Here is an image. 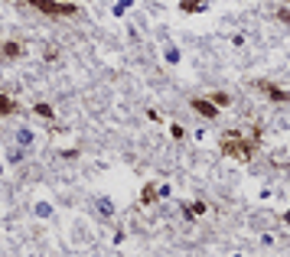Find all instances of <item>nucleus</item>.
Here are the masks:
<instances>
[{"mask_svg":"<svg viewBox=\"0 0 290 257\" xmlns=\"http://www.w3.org/2000/svg\"><path fill=\"white\" fill-rule=\"evenodd\" d=\"M180 7H183V13H193V10H202V0H183Z\"/></svg>","mask_w":290,"mask_h":257,"instance_id":"obj_9","label":"nucleus"},{"mask_svg":"<svg viewBox=\"0 0 290 257\" xmlns=\"http://www.w3.org/2000/svg\"><path fill=\"white\" fill-rule=\"evenodd\" d=\"M36 114H43V117H52V114H55V111H52V108H49V104H36Z\"/></svg>","mask_w":290,"mask_h":257,"instance_id":"obj_11","label":"nucleus"},{"mask_svg":"<svg viewBox=\"0 0 290 257\" xmlns=\"http://www.w3.org/2000/svg\"><path fill=\"white\" fill-rule=\"evenodd\" d=\"M189 108L196 111V114H202L205 121H215V117H219V108H215L209 98H193V101H189Z\"/></svg>","mask_w":290,"mask_h":257,"instance_id":"obj_4","label":"nucleus"},{"mask_svg":"<svg viewBox=\"0 0 290 257\" xmlns=\"http://www.w3.org/2000/svg\"><path fill=\"white\" fill-rule=\"evenodd\" d=\"M141 199H144V202H153V199H157V189H144Z\"/></svg>","mask_w":290,"mask_h":257,"instance_id":"obj_12","label":"nucleus"},{"mask_svg":"<svg viewBox=\"0 0 290 257\" xmlns=\"http://www.w3.org/2000/svg\"><path fill=\"white\" fill-rule=\"evenodd\" d=\"M7 114H16V101H10L7 94H0V117H7Z\"/></svg>","mask_w":290,"mask_h":257,"instance_id":"obj_6","label":"nucleus"},{"mask_svg":"<svg viewBox=\"0 0 290 257\" xmlns=\"http://www.w3.org/2000/svg\"><path fill=\"white\" fill-rule=\"evenodd\" d=\"M3 55H7V59H20V55H23V46H20V43H3Z\"/></svg>","mask_w":290,"mask_h":257,"instance_id":"obj_7","label":"nucleus"},{"mask_svg":"<svg viewBox=\"0 0 290 257\" xmlns=\"http://www.w3.org/2000/svg\"><path fill=\"white\" fill-rule=\"evenodd\" d=\"M26 3L36 7L40 13H46V16H75L79 13L75 3H59V0H26Z\"/></svg>","mask_w":290,"mask_h":257,"instance_id":"obj_2","label":"nucleus"},{"mask_svg":"<svg viewBox=\"0 0 290 257\" xmlns=\"http://www.w3.org/2000/svg\"><path fill=\"white\" fill-rule=\"evenodd\" d=\"M209 101L215 104V108H225V104H232V98H228L225 91H215V94H212V98H209Z\"/></svg>","mask_w":290,"mask_h":257,"instance_id":"obj_8","label":"nucleus"},{"mask_svg":"<svg viewBox=\"0 0 290 257\" xmlns=\"http://www.w3.org/2000/svg\"><path fill=\"white\" fill-rule=\"evenodd\" d=\"M170 133H173V140H183V137H186V130H183L180 124H173V127H170Z\"/></svg>","mask_w":290,"mask_h":257,"instance_id":"obj_10","label":"nucleus"},{"mask_svg":"<svg viewBox=\"0 0 290 257\" xmlns=\"http://www.w3.org/2000/svg\"><path fill=\"white\" fill-rule=\"evenodd\" d=\"M254 153H258V137L254 140H248V137H242L238 130H228V137L222 140V156H235V160H254Z\"/></svg>","mask_w":290,"mask_h":257,"instance_id":"obj_1","label":"nucleus"},{"mask_svg":"<svg viewBox=\"0 0 290 257\" xmlns=\"http://www.w3.org/2000/svg\"><path fill=\"white\" fill-rule=\"evenodd\" d=\"M284 218H287V225H290V212H287V215H284Z\"/></svg>","mask_w":290,"mask_h":257,"instance_id":"obj_13","label":"nucleus"},{"mask_svg":"<svg viewBox=\"0 0 290 257\" xmlns=\"http://www.w3.org/2000/svg\"><path fill=\"white\" fill-rule=\"evenodd\" d=\"M183 212H186V218H199V215L205 212V205L202 202H186V205H183Z\"/></svg>","mask_w":290,"mask_h":257,"instance_id":"obj_5","label":"nucleus"},{"mask_svg":"<svg viewBox=\"0 0 290 257\" xmlns=\"http://www.w3.org/2000/svg\"><path fill=\"white\" fill-rule=\"evenodd\" d=\"M254 88H258L261 94H267L271 101H281V104H287V101H290V91H284V88L271 85V82H254Z\"/></svg>","mask_w":290,"mask_h":257,"instance_id":"obj_3","label":"nucleus"}]
</instances>
